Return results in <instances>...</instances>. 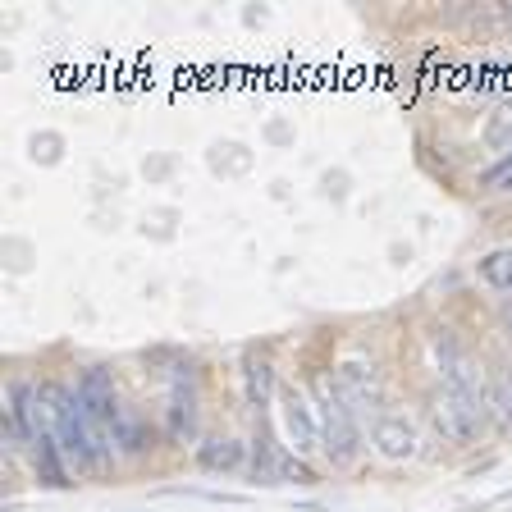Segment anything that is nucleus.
Wrapping results in <instances>:
<instances>
[{
	"label": "nucleus",
	"instance_id": "f257e3e1",
	"mask_svg": "<svg viewBox=\"0 0 512 512\" xmlns=\"http://www.w3.org/2000/svg\"><path fill=\"white\" fill-rule=\"evenodd\" d=\"M42 412H46V426H51L55 444H60L64 458H69V467H78V471L110 467V435H106V426H96L92 416H87L78 389L42 384Z\"/></svg>",
	"mask_w": 512,
	"mask_h": 512
},
{
	"label": "nucleus",
	"instance_id": "f03ea898",
	"mask_svg": "<svg viewBox=\"0 0 512 512\" xmlns=\"http://www.w3.org/2000/svg\"><path fill=\"white\" fill-rule=\"evenodd\" d=\"M311 389H316V407H320V448H325V458H330L334 467H352L357 453H362V435H357L352 407L343 403V394H339V380L316 375Z\"/></svg>",
	"mask_w": 512,
	"mask_h": 512
},
{
	"label": "nucleus",
	"instance_id": "7ed1b4c3",
	"mask_svg": "<svg viewBox=\"0 0 512 512\" xmlns=\"http://www.w3.org/2000/svg\"><path fill=\"white\" fill-rule=\"evenodd\" d=\"M430 416H435V430L448 444H471L485 430V421H490V407L480 403V398L458 394V389H444V394H435Z\"/></svg>",
	"mask_w": 512,
	"mask_h": 512
},
{
	"label": "nucleus",
	"instance_id": "20e7f679",
	"mask_svg": "<svg viewBox=\"0 0 512 512\" xmlns=\"http://www.w3.org/2000/svg\"><path fill=\"white\" fill-rule=\"evenodd\" d=\"M165 430L174 444L197 439V389H192V366H174L170 407H165Z\"/></svg>",
	"mask_w": 512,
	"mask_h": 512
},
{
	"label": "nucleus",
	"instance_id": "39448f33",
	"mask_svg": "<svg viewBox=\"0 0 512 512\" xmlns=\"http://www.w3.org/2000/svg\"><path fill=\"white\" fill-rule=\"evenodd\" d=\"M78 398H83L87 416H92L96 426H115L119 416H124V407H119V394H115V380H110L106 366H87L83 375H78Z\"/></svg>",
	"mask_w": 512,
	"mask_h": 512
},
{
	"label": "nucleus",
	"instance_id": "423d86ee",
	"mask_svg": "<svg viewBox=\"0 0 512 512\" xmlns=\"http://www.w3.org/2000/svg\"><path fill=\"white\" fill-rule=\"evenodd\" d=\"M279 407H284V430H288V439H293V448H298V453H311V448L320 444V426H316V416H311L307 398H302L298 389H284V394H279Z\"/></svg>",
	"mask_w": 512,
	"mask_h": 512
},
{
	"label": "nucleus",
	"instance_id": "0eeeda50",
	"mask_svg": "<svg viewBox=\"0 0 512 512\" xmlns=\"http://www.w3.org/2000/svg\"><path fill=\"white\" fill-rule=\"evenodd\" d=\"M375 448H380L384 458H412L416 453V430L407 426V416H380L375 421Z\"/></svg>",
	"mask_w": 512,
	"mask_h": 512
},
{
	"label": "nucleus",
	"instance_id": "6e6552de",
	"mask_svg": "<svg viewBox=\"0 0 512 512\" xmlns=\"http://www.w3.org/2000/svg\"><path fill=\"white\" fill-rule=\"evenodd\" d=\"M37 476H42V485H51V490H64V485H74L69 480V458H64V448L55 444V435L46 430L42 439H37Z\"/></svg>",
	"mask_w": 512,
	"mask_h": 512
},
{
	"label": "nucleus",
	"instance_id": "1a4fd4ad",
	"mask_svg": "<svg viewBox=\"0 0 512 512\" xmlns=\"http://www.w3.org/2000/svg\"><path fill=\"white\" fill-rule=\"evenodd\" d=\"M339 394H343V403L352 407V416L371 412V407H375V380L366 375V366H357V362L343 366V371H339Z\"/></svg>",
	"mask_w": 512,
	"mask_h": 512
},
{
	"label": "nucleus",
	"instance_id": "9d476101",
	"mask_svg": "<svg viewBox=\"0 0 512 512\" xmlns=\"http://www.w3.org/2000/svg\"><path fill=\"white\" fill-rule=\"evenodd\" d=\"M243 453L247 448L238 444V439H206V444H197V467L211 471V476H220V471H238L243 467Z\"/></svg>",
	"mask_w": 512,
	"mask_h": 512
},
{
	"label": "nucleus",
	"instance_id": "9b49d317",
	"mask_svg": "<svg viewBox=\"0 0 512 512\" xmlns=\"http://www.w3.org/2000/svg\"><path fill=\"white\" fill-rule=\"evenodd\" d=\"M485 407H490L494 426L512 430V366H499L490 375V389H485Z\"/></svg>",
	"mask_w": 512,
	"mask_h": 512
},
{
	"label": "nucleus",
	"instance_id": "f8f14e48",
	"mask_svg": "<svg viewBox=\"0 0 512 512\" xmlns=\"http://www.w3.org/2000/svg\"><path fill=\"white\" fill-rule=\"evenodd\" d=\"M252 485H279V458H275V444H270L266 416H261L252 439Z\"/></svg>",
	"mask_w": 512,
	"mask_h": 512
},
{
	"label": "nucleus",
	"instance_id": "ddd939ff",
	"mask_svg": "<svg viewBox=\"0 0 512 512\" xmlns=\"http://www.w3.org/2000/svg\"><path fill=\"white\" fill-rule=\"evenodd\" d=\"M270 394H275V366L266 357H247V407L266 412Z\"/></svg>",
	"mask_w": 512,
	"mask_h": 512
},
{
	"label": "nucleus",
	"instance_id": "4468645a",
	"mask_svg": "<svg viewBox=\"0 0 512 512\" xmlns=\"http://www.w3.org/2000/svg\"><path fill=\"white\" fill-rule=\"evenodd\" d=\"M110 439H115L124 453H147V448H151V426L142 421V416L124 412L115 426H110Z\"/></svg>",
	"mask_w": 512,
	"mask_h": 512
},
{
	"label": "nucleus",
	"instance_id": "2eb2a0df",
	"mask_svg": "<svg viewBox=\"0 0 512 512\" xmlns=\"http://www.w3.org/2000/svg\"><path fill=\"white\" fill-rule=\"evenodd\" d=\"M480 279L490 288H499V293H512V247H499V252L480 256Z\"/></svg>",
	"mask_w": 512,
	"mask_h": 512
},
{
	"label": "nucleus",
	"instance_id": "dca6fc26",
	"mask_svg": "<svg viewBox=\"0 0 512 512\" xmlns=\"http://www.w3.org/2000/svg\"><path fill=\"white\" fill-rule=\"evenodd\" d=\"M512 188V151L494 160L490 170H480V192H508Z\"/></svg>",
	"mask_w": 512,
	"mask_h": 512
},
{
	"label": "nucleus",
	"instance_id": "f3484780",
	"mask_svg": "<svg viewBox=\"0 0 512 512\" xmlns=\"http://www.w3.org/2000/svg\"><path fill=\"white\" fill-rule=\"evenodd\" d=\"M279 480H298V485H311L316 476H311V471L302 467L298 458H279Z\"/></svg>",
	"mask_w": 512,
	"mask_h": 512
},
{
	"label": "nucleus",
	"instance_id": "a211bd4d",
	"mask_svg": "<svg viewBox=\"0 0 512 512\" xmlns=\"http://www.w3.org/2000/svg\"><path fill=\"white\" fill-rule=\"evenodd\" d=\"M503 503H512V494H499V499H494V508H503Z\"/></svg>",
	"mask_w": 512,
	"mask_h": 512
},
{
	"label": "nucleus",
	"instance_id": "6ab92c4d",
	"mask_svg": "<svg viewBox=\"0 0 512 512\" xmlns=\"http://www.w3.org/2000/svg\"><path fill=\"white\" fill-rule=\"evenodd\" d=\"M508 330H512V307H508Z\"/></svg>",
	"mask_w": 512,
	"mask_h": 512
}]
</instances>
